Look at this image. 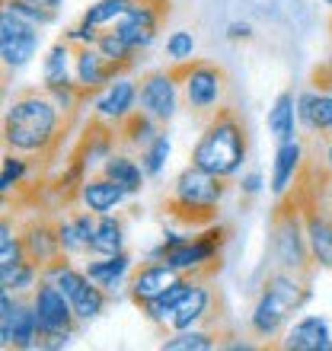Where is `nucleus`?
Instances as JSON below:
<instances>
[{"label":"nucleus","mask_w":332,"mask_h":351,"mask_svg":"<svg viewBox=\"0 0 332 351\" xmlns=\"http://www.w3.org/2000/svg\"><path fill=\"white\" fill-rule=\"evenodd\" d=\"M26 176H29V157L7 150V154H3V163H0V195L10 198V192H16Z\"/></svg>","instance_id":"nucleus-34"},{"label":"nucleus","mask_w":332,"mask_h":351,"mask_svg":"<svg viewBox=\"0 0 332 351\" xmlns=\"http://www.w3.org/2000/svg\"><path fill=\"white\" fill-rule=\"evenodd\" d=\"M32 306H36V319H38V339L45 335H55V332H64V329H77V316H74V306L67 300L61 291H58L48 278H42L32 291Z\"/></svg>","instance_id":"nucleus-10"},{"label":"nucleus","mask_w":332,"mask_h":351,"mask_svg":"<svg viewBox=\"0 0 332 351\" xmlns=\"http://www.w3.org/2000/svg\"><path fill=\"white\" fill-rule=\"evenodd\" d=\"M192 285H195V278L192 275H179L173 281V285L166 287L160 297H154V300H147V304L141 306V313L147 316V323H154V326H169V319H173V310L179 306V300H182L189 291H192Z\"/></svg>","instance_id":"nucleus-24"},{"label":"nucleus","mask_w":332,"mask_h":351,"mask_svg":"<svg viewBox=\"0 0 332 351\" xmlns=\"http://www.w3.org/2000/svg\"><path fill=\"white\" fill-rule=\"evenodd\" d=\"M176 67H179V80H182V102L195 119L208 121L221 106H227L230 80H227L221 64H214V61H189V64H176Z\"/></svg>","instance_id":"nucleus-6"},{"label":"nucleus","mask_w":332,"mask_h":351,"mask_svg":"<svg viewBox=\"0 0 332 351\" xmlns=\"http://www.w3.org/2000/svg\"><path fill=\"white\" fill-rule=\"evenodd\" d=\"M252 36H256V29L246 19H233L227 26V42H252Z\"/></svg>","instance_id":"nucleus-43"},{"label":"nucleus","mask_w":332,"mask_h":351,"mask_svg":"<svg viewBox=\"0 0 332 351\" xmlns=\"http://www.w3.org/2000/svg\"><path fill=\"white\" fill-rule=\"evenodd\" d=\"M323 3H326V7H332V0H323Z\"/></svg>","instance_id":"nucleus-47"},{"label":"nucleus","mask_w":332,"mask_h":351,"mask_svg":"<svg viewBox=\"0 0 332 351\" xmlns=\"http://www.w3.org/2000/svg\"><path fill=\"white\" fill-rule=\"evenodd\" d=\"M67 80H74V42L61 36L42 58V86L67 84Z\"/></svg>","instance_id":"nucleus-25"},{"label":"nucleus","mask_w":332,"mask_h":351,"mask_svg":"<svg viewBox=\"0 0 332 351\" xmlns=\"http://www.w3.org/2000/svg\"><path fill=\"white\" fill-rule=\"evenodd\" d=\"M323 167L332 176V134H326V144H323Z\"/></svg>","instance_id":"nucleus-45"},{"label":"nucleus","mask_w":332,"mask_h":351,"mask_svg":"<svg viewBox=\"0 0 332 351\" xmlns=\"http://www.w3.org/2000/svg\"><path fill=\"white\" fill-rule=\"evenodd\" d=\"M214 310V291L211 285L204 281V278H195L192 291L179 300V306L173 310V319H169V332H182V329H195V326H202Z\"/></svg>","instance_id":"nucleus-21"},{"label":"nucleus","mask_w":332,"mask_h":351,"mask_svg":"<svg viewBox=\"0 0 332 351\" xmlns=\"http://www.w3.org/2000/svg\"><path fill=\"white\" fill-rule=\"evenodd\" d=\"M131 3H134V0H96V3H90V7L83 10L80 23L99 29V32L102 29H112L131 10Z\"/></svg>","instance_id":"nucleus-31"},{"label":"nucleus","mask_w":332,"mask_h":351,"mask_svg":"<svg viewBox=\"0 0 332 351\" xmlns=\"http://www.w3.org/2000/svg\"><path fill=\"white\" fill-rule=\"evenodd\" d=\"M26 259V250H23V233L10 223V217L0 221V268H13Z\"/></svg>","instance_id":"nucleus-35"},{"label":"nucleus","mask_w":332,"mask_h":351,"mask_svg":"<svg viewBox=\"0 0 332 351\" xmlns=\"http://www.w3.org/2000/svg\"><path fill=\"white\" fill-rule=\"evenodd\" d=\"M121 250H125V221L115 214H102L99 223H96L90 256H115Z\"/></svg>","instance_id":"nucleus-29"},{"label":"nucleus","mask_w":332,"mask_h":351,"mask_svg":"<svg viewBox=\"0 0 332 351\" xmlns=\"http://www.w3.org/2000/svg\"><path fill=\"white\" fill-rule=\"evenodd\" d=\"M304 167H307V147L304 141L294 138V141H285L278 144L275 150V163H272V179H268V189L275 198H285L304 176Z\"/></svg>","instance_id":"nucleus-16"},{"label":"nucleus","mask_w":332,"mask_h":351,"mask_svg":"<svg viewBox=\"0 0 332 351\" xmlns=\"http://www.w3.org/2000/svg\"><path fill=\"white\" fill-rule=\"evenodd\" d=\"M195 51H198V42L189 29H176L173 36L166 38V58L169 64H189L195 61Z\"/></svg>","instance_id":"nucleus-39"},{"label":"nucleus","mask_w":332,"mask_h":351,"mask_svg":"<svg viewBox=\"0 0 332 351\" xmlns=\"http://www.w3.org/2000/svg\"><path fill=\"white\" fill-rule=\"evenodd\" d=\"M115 131H119V141L125 144V147L144 150L150 141L160 134V121L150 119L144 109H138V112H131V115L121 121V125H115Z\"/></svg>","instance_id":"nucleus-27"},{"label":"nucleus","mask_w":332,"mask_h":351,"mask_svg":"<svg viewBox=\"0 0 332 351\" xmlns=\"http://www.w3.org/2000/svg\"><path fill=\"white\" fill-rule=\"evenodd\" d=\"M67 128L64 112L45 90H23L3 112V147L23 157H51Z\"/></svg>","instance_id":"nucleus-1"},{"label":"nucleus","mask_w":332,"mask_h":351,"mask_svg":"<svg viewBox=\"0 0 332 351\" xmlns=\"http://www.w3.org/2000/svg\"><path fill=\"white\" fill-rule=\"evenodd\" d=\"M169 154H173V138H169L166 131H160L157 138H154L147 147L141 150V167H144L147 179H157V176L163 173V169H166V160H169Z\"/></svg>","instance_id":"nucleus-33"},{"label":"nucleus","mask_w":332,"mask_h":351,"mask_svg":"<svg viewBox=\"0 0 332 351\" xmlns=\"http://www.w3.org/2000/svg\"><path fill=\"white\" fill-rule=\"evenodd\" d=\"M131 195L121 189L119 182H112L109 176H86L80 185V192H77V202H80V208H86V211L93 214H115L121 208V204L128 202Z\"/></svg>","instance_id":"nucleus-18"},{"label":"nucleus","mask_w":332,"mask_h":351,"mask_svg":"<svg viewBox=\"0 0 332 351\" xmlns=\"http://www.w3.org/2000/svg\"><path fill=\"white\" fill-rule=\"evenodd\" d=\"M23 250H26V259L36 262L38 268L51 265L64 256L61 250V237H58V221H48V217H32V221L23 227Z\"/></svg>","instance_id":"nucleus-15"},{"label":"nucleus","mask_w":332,"mask_h":351,"mask_svg":"<svg viewBox=\"0 0 332 351\" xmlns=\"http://www.w3.org/2000/svg\"><path fill=\"white\" fill-rule=\"evenodd\" d=\"M313 134H332V86H316L313 93Z\"/></svg>","instance_id":"nucleus-40"},{"label":"nucleus","mask_w":332,"mask_h":351,"mask_svg":"<svg viewBox=\"0 0 332 351\" xmlns=\"http://www.w3.org/2000/svg\"><path fill=\"white\" fill-rule=\"evenodd\" d=\"M86 275H90V281H96V285L106 291L109 297H119L121 287H128L131 281V271H134V259H131V252H115V256H90V262H86Z\"/></svg>","instance_id":"nucleus-20"},{"label":"nucleus","mask_w":332,"mask_h":351,"mask_svg":"<svg viewBox=\"0 0 332 351\" xmlns=\"http://www.w3.org/2000/svg\"><path fill=\"white\" fill-rule=\"evenodd\" d=\"M99 173L109 176L112 182H119L128 195H141V189H144V182H147V173H144V167H141V163L131 157V154H119V150H115V154H112V157L102 163Z\"/></svg>","instance_id":"nucleus-26"},{"label":"nucleus","mask_w":332,"mask_h":351,"mask_svg":"<svg viewBox=\"0 0 332 351\" xmlns=\"http://www.w3.org/2000/svg\"><path fill=\"white\" fill-rule=\"evenodd\" d=\"M227 243V230L221 223H208V227H198L185 237L179 246L163 256V262L179 271V275H192V278H208L214 268H221V250Z\"/></svg>","instance_id":"nucleus-7"},{"label":"nucleus","mask_w":332,"mask_h":351,"mask_svg":"<svg viewBox=\"0 0 332 351\" xmlns=\"http://www.w3.org/2000/svg\"><path fill=\"white\" fill-rule=\"evenodd\" d=\"M121 74H128V67L119 61H109L96 45H74V80L90 96L99 93L102 86H109Z\"/></svg>","instance_id":"nucleus-13"},{"label":"nucleus","mask_w":332,"mask_h":351,"mask_svg":"<svg viewBox=\"0 0 332 351\" xmlns=\"http://www.w3.org/2000/svg\"><path fill=\"white\" fill-rule=\"evenodd\" d=\"M58 237H61V250H64L67 259H90V243L83 240V233L77 230L74 214L58 221Z\"/></svg>","instance_id":"nucleus-37"},{"label":"nucleus","mask_w":332,"mask_h":351,"mask_svg":"<svg viewBox=\"0 0 332 351\" xmlns=\"http://www.w3.org/2000/svg\"><path fill=\"white\" fill-rule=\"evenodd\" d=\"M16 3H29V7H38V10H51V13H58V10H61V3H64V0H16Z\"/></svg>","instance_id":"nucleus-44"},{"label":"nucleus","mask_w":332,"mask_h":351,"mask_svg":"<svg viewBox=\"0 0 332 351\" xmlns=\"http://www.w3.org/2000/svg\"><path fill=\"white\" fill-rule=\"evenodd\" d=\"M281 348L287 351H332V329L323 316H300L285 329Z\"/></svg>","instance_id":"nucleus-19"},{"label":"nucleus","mask_w":332,"mask_h":351,"mask_svg":"<svg viewBox=\"0 0 332 351\" xmlns=\"http://www.w3.org/2000/svg\"><path fill=\"white\" fill-rule=\"evenodd\" d=\"M38 281H42V268L29 259H23L13 268H0V287L13 291V294H26V291L32 294Z\"/></svg>","instance_id":"nucleus-32"},{"label":"nucleus","mask_w":332,"mask_h":351,"mask_svg":"<svg viewBox=\"0 0 332 351\" xmlns=\"http://www.w3.org/2000/svg\"><path fill=\"white\" fill-rule=\"evenodd\" d=\"M112 297L102 291L96 281H86V285L77 291L74 297H71V306H74V316L77 323H93L96 316H102V310H106V304H109Z\"/></svg>","instance_id":"nucleus-30"},{"label":"nucleus","mask_w":332,"mask_h":351,"mask_svg":"<svg viewBox=\"0 0 332 351\" xmlns=\"http://www.w3.org/2000/svg\"><path fill=\"white\" fill-rule=\"evenodd\" d=\"M115 144H121L115 125L99 121V119H93L90 115V128H86V134H83L80 144L74 147V154L83 160L86 173H93V169H102V163L115 154Z\"/></svg>","instance_id":"nucleus-17"},{"label":"nucleus","mask_w":332,"mask_h":351,"mask_svg":"<svg viewBox=\"0 0 332 351\" xmlns=\"http://www.w3.org/2000/svg\"><path fill=\"white\" fill-rule=\"evenodd\" d=\"M268 134L275 138V144H285V141H294L297 138V96L291 90H281L268 109Z\"/></svg>","instance_id":"nucleus-23"},{"label":"nucleus","mask_w":332,"mask_h":351,"mask_svg":"<svg viewBox=\"0 0 332 351\" xmlns=\"http://www.w3.org/2000/svg\"><path fill=\"white\" fill-rule=\"evenodd\" d=\"M160 348L163 351H211V348H221V332L195 326V329H182V332H169L160 342Z\"/></svg>","instance_id":"nucleus-28"},{"label":"nucleus","mask_w":332,"mask_h":351,"mask_svg":"<svg viewBox=\"0 0 332 351\" xmlns=\"http://www.w3.org/2000/svg\"><path fill=\"white\" fill-rule=\"evenodd\" d=\"M179 271H176L169 262L163 259H144L134 271H131V281H128V297L134 306H144L147 300L160 297L166 287L173 285Z\"/></svg>","instance_id":"nucleus-14"},{"label":"nucleus","mask_w":332,"mask_h":351,"mask_svg":"<svg viewBox=\"0 0 332 351\" xmlns=\"http://www.w3.org/2000/svg\"><path fill=\"white\" fill-rule=\"evenodd\" d=\"M313 93L316 90L297 93V121H300V128H307L310 134H313Z\"/></svg>","instance_id":"nucleus-41"},{"label":"nucleus","mask_w":332,"mask_h":351,"mask_svg":"<svg viewBox=\"0 0 332 351\" xmlns=\"http://www.w3.org/2000/svg\"><path fill=\"white\" fill-rule=\"evenodd\" d=\"M38 45H42V26L29 23L26 16H19L10 7L0 10V58H3L7 71L26 67L36 58Z\"/></svg>","instance_id":"nucleus-8"},{"label":"nucleus","mask_w":332,"mask_h":351,"mask_svg":"<svg viewBox=\"0 0 332 351\" xmlns=\"http://www.w3.org/2000/svg\"><path fill=\"white\" fill-rule=\"evenodd\" d=\"M246 157H249V131L246 121L240 119V112L233 106H221L211 119L204 121L202 134H198L192 154H189L195 167L221 176V179H237L243 173V167H246Z\"/></svg>","instance_id":"nucleus-2"},{"label":"nucleus","mask_w":332,"mask_h":351,"mask_svg":"<svg viewBox=\"0 0 332 351\" xmlns=\"http://www.w3.org/2000/svg\"><path fill=\"white\" fill-rule=\"evenodd\" d=\"M163 16H169V3H131V10L112 29H115L134 51H147V48L157 42Z\"/></svg>","instance_id":"nucleus-11"},{"label":"nucleus","mask_w":332,"mask_h":351,"mask_svg":"<svg viewBox=\"0 0 332 351\" xmlns=\"http://www.w3.org/2000/svg\"><path fill=\"white\" fill-rule=\"evenodd\" d=\"M138 106H141L138 84H134L128 74H121V77H115L109 86H102V90L93 96L90 115L99 121H109V125H121L131 112H138Z\"/></svg>","instance_id":"nucleus-12"},{"label":"nucleus","mask_w":332,"mask_h":351,"mask_svg":"<svg viewBox=\"0 0 332 351\" xmlns=\"http://www.w3.org/2000/svg\"><path fill=\"white\" fill-rule=\"evenodd\" d=\"M0 345H3V348H19V351L38 348V319H36L32 297L19 304V310H16V316H13L10 329L0 332Z\"/></svg>","instance_id":"nucleus-22"},{"label":"nucleus","mask_w":332,"mask_h":351,"mask_svg":"<svg viewBox=\"0 0 332 351\" xmlns=\"http://www.w3.org/2000/svg\"><path fill=\"white\" fill-rule=\"evenodd\" d=\"M138 90H141V109L147 112L150 119H157L160 125H169L176 119L179 102H182V80H179V67L176 64L144 74Z\"/></svg>","instance_id":"nucleus-9"},{"label":"nucleus","mask_w":332,"mask_h":351,"mask_svg":"<svg viewBox=\"0 0 332 351\" xmlns=\"http://www.w3.org/2000/svg\"><path fill=\"white\" fill-rule=\"evenodd\" d=\"M42 90L51 96V102H55L58 109L64 112V119H71V115L77 112V106H80V102L90 96V93L83 90L77 80H67V84H55V86H42Z\"/></svg>","instance_id":"nucleus-38"},{"label":"nucleus","mask_w":332,"mask_h":351,"mask_svg":"<svg viewBox=\"0 0 332 351\" xmlns=\"http://www.w3.org/2000/svg\"><path fill=\"white\" fill-rule=\"evenodd\" d=\"M265 189V176L259 169H249V173H240V195L243 198H256Z\"/></svg>","instance_id":"nucleus-42"},{"label":"nucleus","mask_w":332,"mask_h":351,"mask_svg":"<svg viewBox=\"0 0 332 351\" xmlns=\"http://www.w3.org/2000/svg\"><path fill=\"white\" fill-rule=\"evenodd\" d=\"M227 182L230 179H221V176L189 163L182 173L176 176L173 189L166 195V208H169L176 221L192 227V230L208 227V223H214V214L227 198Z\"/></svg>","instance_id":"nucleus-4"},{"label":"nucleus","mask_w":332,"mask_h":351,"mask_svg":"<svg viewBox=\"0 0 332 351\" xmlns=\"http://www.w3.org/2000/svg\"><path fill=\"white\" fill-rule=\"evenodd\" d=\"M134 3H169V0H134Z\"/></svg>","instance_id":"nucleus-46"},{"label":"nucleus","mask_w":332,"mask_h":351,"mask_svg":"<svg viewBox=\"0 0 332 351\" xmlns=\"http://www.w3.org/2000/svg\"><path fill=\"white\" fill-rule=\"evenodd\" d=\"M96 48H99L109 61H119V64H125V67H134V58L141 55V51H134V48L115 32V29H102L99 38H96Z\"/></svg>","instance_id":"nucleus-36"},{"label":"nucleus","mask_w":332,"mask_h":351,"mask_svg":"<svg viewBox=\"0 0 332 351\" xmlns=\"http://www.w3.org/2000/svg\"><path fill=\"white\" fill-rule=\"evenodd\" d=\"M310 297H313L310 275L275 268V271L265 278V285H262L256 304H252L249 332L256 335V339L275 342L278 335H285L287 319L294 313H300V310L310 304Z\"/></svg>","instance_id":"nucleus-3"},{"label":"nucleus","mask_w":332,"mask_h":351,"mask_svg":"<svg viewBox=\"0 0 332 351\" xmlns=\"http://www.w3.org/2000/svg\"><path fill=\"white\" fill-rule=\"evenodd\" d=\"M268 259L275 262V268L285 271H300L310 275L313 271V256H310V243H307L304 230V204L297 189L278 198L275 211L268 217Z\"/></svg>","instance_id":"nucleus-5"}]
</instances>
